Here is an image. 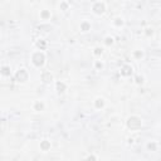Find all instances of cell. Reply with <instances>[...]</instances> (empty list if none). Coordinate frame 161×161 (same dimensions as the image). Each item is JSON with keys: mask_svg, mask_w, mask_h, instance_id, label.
Listing matches in <instances>:
<instances>
[{"mask_svg": "<svg viewBox=\"0 0 161 161\" xmlns=\"http://www.w3.org/2000/svg\"><path fill=\"white\" fill-rule=\"evenodd\" d=\"M30 62L33 64L34 68H43L45 65V62H47V55H45V52L43 50H34L31 54H30Z\"/></svg>", "mask_w": 161, "mask_h": 161, "instance_id": "cell-1", "label": "cell"}, {"mask_svg": "<svg viewBox=\"0 0 161 161\" xmlns=\"http://www.w3.org/2000/svg\"><path fill=\"white\" fill-rule=\"evenodd\" d=\"M69 6H70V4H69V1H65V0H63V1H60V3H59V5H58V8H59V10H63V11H65V10H68V9H69Z\"/></svg>", "mask_w": 161, "mask_h": 161, "instance_id": "cell-23", "label": "cell"}, {"mask_svg": "<svg viewBox=\"0 0 161 161\" xmlns=\"http://www.w3.org/2000/svg\"><path fill=\"white\" fill-rule=\"evenodd\" d=\"M133 82H135V84L136 86H143L145 84V82H146V78H145V75L143 74H137V75H135V78H133Z\"/></svg>", "mask_w": 161, "mask_h": 161, "instance_id": "cell-19", "label": "cell"}, {"mask_svg": "<svg viewBox=\"0 0 161 161\" xmlns=\"http://www.w3.org/2000/svg\"><path fill=\"white\" fill-rule=\"evenodd\" d=\"M39 148H40V151H43V152H48V151H50V148H52V142H50L49 140L44 138V140L40 141Z\"/></svg>", "mask_w": 161, "mask_h": 161, "instance_id": "cell-12", "label": "cell"}, {"mask_svg": "<svg viewBox=\"0 0 161 161\" xmlns=\"http://www.w3.org/2000/svg\"><path fill=\"white\" fill-rule=\"evenodd\" d=\"M127 143H128V145L135 143V138H133V137H127Z\"/></svg>", "mask_w": 161, "mask_h": 161, "instance_id": "cell-25", "label": "cell"}, {"mask_svg": "<svg viewBox=\"0 0 161 161\" xmlns=\"http://www.w3.org/2000/svg\"><path fill=\"white\" fill-rule=\"evenodd\" d=\"M86 161H98V157L96 153H89L87 157H86Z\"/></svg>", "mask_w": 161, "mask_h": 161, "instance_id": "cell-24", "label": "cell"}, {"mask_svg": "<svg viewBox=\"0 0 161 161\" xmlns=\"http://www.w3.org/2000/svg\"><path fill=\"white\" fill-rule=\"evenodd\" d=\"M143 34H145V36L151 38V36L155 34V29H153L152 26H146V28L143 29Z\"/></svg>", "mask_w": 161, "mask_h": 161, "instance_id": "cell-22", "label": "cell"}, {"mask_svg": "<svg viewBox=\"0 0 161 161\" xmlns=\"http://www.w3.org/2000/svg\"><path fill=\"white\" fill-rule=\"evenodd\" d=\"M103 53H104V49L102 48V47H94L93 49H92V55L96 58V59H101V57L103 55Z\"/></svg>", "mask_w": 161, "mask_h": 161, "instance_id": "cell-15", "label": "cell"}, {"mask_svg": "<svg viewBox=\"0 0 161 161\" xmlns=\"http://www.w3.org/2000/svg\"><path fill=\"white\" fill-rule=\"evenodd\" d=\"M40 80L44 83V84H52L54 82V75L52 72L49 70H43L40 73Z\"/></svg>", "mask_w": 161, "mask_h": 161, "instance_id": "cell-6", "label": "cell"}, {"mask_svg": "<svg viewBox=\"0 0 161 161\" xmlns=\"http://www.w3.org/2000/svg\"><path fill=\"white\" fill-rule=\"evenodd\" d=\"M132 58L135 60H142L145 58V52L142 49H135L132 52Z\"/></svg>", "mask_w": 161, "mask_h": 161, "instance_id": "cell-17", "label": "cell"}, {"mask_svg": "<svg viewBox=\"0 0 161 161\" xmlns=\"http://www.w3.org/2000/svg\"><path fill=\"white\" fill-rule=\"evenodd\" d=\"M79 30H80V33H88V31H91L92 30V24H91V21L89 20H82L80 21V24H79Z\"/></svg>", "mask_w": 161, "mask_h": 161, "instance_id": "cell-9", "label": "cell"}, {"mask_svg": "<svg viewBox=\"0 0 161 161\" xmlns=\"http://www.w3.org/2000/svg\"><path fill=\"white\" fill-rule=\"evenodd\" d=\"M103 44H104L106 47H112V45L114 44V36L111 35V34L106 35V36L103 38Z\"/></svg>", "mask_w": 161, "mask_h": 161, "instance_id": "cell-20", "label": "cell"}, {"mask_svg": "<svg viewBox=\"0 0 161 161\" xmlns=\"http://www.w3.org/2000/svg\"><path fill=\"white\" fill-rule=\"evenodd\" d=\"M35 47H36L38 50H43V52H44V50L47 49V47H48V43H47L45 39L40 38V39H38V40L35 42Z\"/></svg>", "mask_w": 161, "mask_h": 161, "instance_id": "cell-16", "label": "cell"}, {"mask_svg": "<svg viewBox=\"0 0 161 161\" xmlns=\"http://www.w3.org/2000/svg\"><path fill=\"white\" fill-rule=\"evenodd\" d=\"M0 74L3 78H8L11 75V68L9 64H1L0 67Z\"/></svg>", "mask_w": 161, "mask_h": 161, "instance_id": "cell-11", "label": "cell"}, {"mask_svg": "<svg viewBox=\"0 0 161 161\" xmlns=\"http://www.w3.org/2000/svg\"><path fill=\"white\" fill-rule=\"evenodd\" d=\"M29 77H30V74H29V70H28L26 68H19V69L15 72V74H14L15 80H16L18 83H21V84L26 83V82L29 80Z\"/></svg>", "mask_w": 161, "mask_h": 161, "instance_id": "cell-4", "label": "cell"}, {"mask_svg": "<svg viewBox=\"0 0 161 161\" xmlns=\"http://www.w3.org/2000/svg\"><path fill=\"white\" fill-rule=\"evenodd\" d=\"M91 10H92L93 15H96V16H102V15H104V13L107 11V3L103 1V0L93 1L92 5H91Z\"/></svg>", "mask_w": 161, "mask_h": 161, "instance_id": "cell-3", "label": "cell"}, {"mask_svg": "<svg viewBox=\"0 0 161 161\" xmlns=\"http://www.w3.org/2000/svg\"><path fill=\"white\" fill-rule=\"evenodd\" d=\"M54 86H55V91H57L58 94H63L68 88V86H67V83L64 80H55Z\"/></svg>", "mask_w": 161, "mask_h": 161, "instance_id": "cell-8", "label": "cell"}, {"mask_svg": "<svg viewBox=\"0 0 161 161\" xmlns=\"http://www.w3.org/2000/svg\"><path fill=\"white\" fill-rule=\"evenodd\" d=\"M132 73H133V67H132L131 64H128V63H125V64L121 67V69H119V75L123 77V78L131 77Z\"/></svg>", "mask_w": 161, "mask_h": 161, "instance_id": "cell-5", "label": "cell"}, {"mask_svg": "<svg viewBox=\"0 0 161 161\" xmlns=\"http://www.w3.org/2000/svg\"><path fill=\"white\" fill-rule=\"evenodd\" d=\"M31 107H33V111H35V112H43L45 109V103L42 99H36L33 102Z\"/></svg>", "mask_w": 161, "mask_h": 161, "instance_id": "cell-10", "label": "cell"}, {"mask_svg": "<svg viewBox=\"0 0 161 161\" xmlns=\"http://www.w3.org/2000/svg\"><path fill=\"white\" fill-rule=\"evenodd\" d=\"M157 147H158V145H157L156 141H148V142L146 143V148H147V151H150V152L157 151Z\"/></svg>", "mask_w": 161, "mask_h": 161, "instance_id": "cell-21", "label": "cell"}, {"mask_svg": "<svg viewBox=\"0 0 161 161\" xmlns=\"http://www.w3.org/2000/svg\"><path fill=\"white\" fill-rule=\"evenodd\" d=\"M112 25H113L114 28H122V26L125 25V19H123V16H121V15L114 16L113 20H112Z\"/></svg>", "mask_w": 161, "mask_h": 161, "instance_id": "cell-14", "label": "cell"}, {"mask_svg": "<svg viewBox=\"0 0 161 161\" xmlns=\"http://www.w3.org/2000/svg\"><path fill=\"white\" fill-rule=\"evenodd\" d=\"M143 125V119L137 116V114H131L127 117L126 119V127L131 131V132H135V131H140L141 127Z\"/></svg>", "mask_w": 161, "mask_h": 161, "instance_id": "cell-2", "label": "cell"}, {"mask_svg": "<svg viewBox=\"0 0 161 161\" xmlns=\"http://www.w3.org/2000/svg\"><path fill=\"white\" fill-rule=\"evenodd\" d=\"M39 18H40V20H43V21H48V20H50V18H52V11L48 10V9H42V10L39 11Z\"/></svg>", "mask_w": 161, "mask_h": 161, "instance_id": "cell-13", "label": "cell"}, {"mask_svg": "<svg viewBox=\"0 0 161 161\" xmlns=\"http://www.w3.org/2000/svg\"><path fill=\"white\" fill-rule=\"evenodd\" d=\"M104 67H106V64H104V62H103L102 59H94V62H93V68H94L96 70L101 72V70L104 69Z\"/></svg>", "mask_w": 161, "mask_h": 161, "instance_id": "cell-18", "label": "cell"}, {"mask_svg": "<svg viewBox=\"0 0 161 161\" xmlns=\"http://www.w3.org/2000/svg\"><path fill=\"white\" fill-rule=\"evenodd\" d=\"M93 107L96 109H98V111H102L106 107V98L104 97H101V96L96 97L94 101H93Z\"/></svg>", "mask_w": 161, "mask_h": 161, "instance_id": "cell-7", "label": "cell"}]
</instances>
